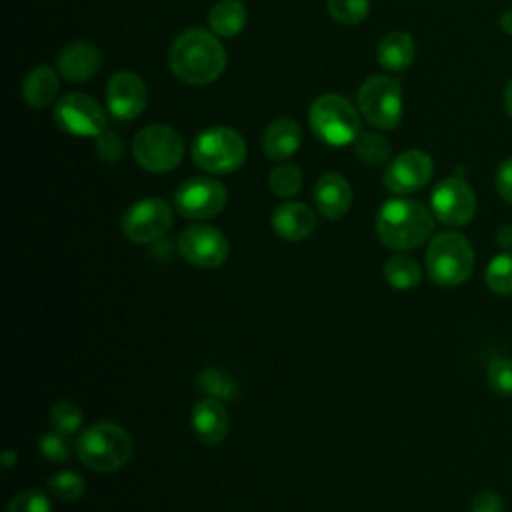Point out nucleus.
<instances>
[{
  "label": "nucleus",
  "instance_id": "nucleus-9",
  "mask_svg": "<svg viewBox=\"0 0 512 512\" xmlns=\"http://www.w3.org/2000/svg\"><path fill=\"white\" fill-rule=\"evenodd\" d=\"M228 202L226 186L210 176H192L174 192L176 210L190 220H208L218 216Z\"/></svg>",
  "mask_w": 512,
  "mask_h": 512
},
{
  "label": "nucleus",
  "instance_id": "nucleus-40",
  "mask_svg": "<svg viewBox=\"0 0 512 512\" xmlns=\"http://www.w3.org/2000/svg\"><path fill=\"white\" fill-rule=\"evenodd\" d=\"M500 28H502L506 34L512 36V10H510V12H504V14L500 16Z\"/></svg>",
  "mask_w": 512,
  "mask_h": 512
},
{
  "label": "nucleus",
  "instance_id": "nucleus-23",
  "mask_svg": "<svg viewBox=\"0 0 512 512\" xmlns=\"http://www.w3.org/2000/svg\"><path fill=\"white\" fill-rule=\"evenodd\" d=\"M248 20V10L240 0H220L208 12V26L218 38L238 36Z\"/></svg>",
  "mask_w": 512,
  "mask_h": 512
},
{
  "label": "nucleus",
  "instance_id": "nucleus-21",
  "mask_svg": "<svg viewBox=\"0 0 512 512\" xmlns=\"http://www.w3.org/2000/svg\"><path fill=\"white\" fill-rule=\"evenodd\" d=\"M416 56V42L404 30L388 32L376 50L378 64L388 72H402L406 70Z\"/></svg>",
  "mask_w": 512,
  "mask_h": 512
},
{
  "label": "nucleus",
  "instance_id": "nucleus-2",
  "mask_svg": "<svg viewBox=\"0 0 512 512\" xmlns=\"http://www.w3.org/2000/svg\"><path fill=\"white\" fill-rule=\"evenodd\" d=\"M434 232L432 212L408 198L386 200L376 216V234L380 242L396 252L414 250Z\"/></svg>",
  "mask_w": 512,
  "mask_h": 512
},
{
  "label": "nucleus",
  "instance_id": "nucleus-17",
  "mask_svg": "<svg viewBox=\"0 0 512 512\" xmlns=\"http://www.w3.org/2000/svg\"><path fill=\"white\" fill-rule=\"evenodd\" d=\"M314 204L324 218H342L352 204V188L348 180L336 172L322 174L314 186Z\"/></svg>",
  "mask_w": 512,
  "mask_h": 512
},
{
  "label": "nucleus",
  "instance_id": "nucleus-28",
  "mask_svg": "<svg viewBox=\"0 0 512 512\" xmlns=\"http://www.w3.org/2000/svg\"><path fill=\"white\" fill-rule=\"evenodd\" d=\"M196 386L200 392H204L208 398L216 400H230L236 394V384L230 376L216 368H206L196 376Z\"/></svg>",
  "mask_w": 512,
  "mask_h": 512
},
{
  "label": "nucleus",
  "instance_id": "nucleus-13",
  "mask_svg": "<svg viewBox=\"0 0 512 512\" xmlns=\"http://www.w3.org/2000/svg\"><path fill=\"white\" fill-rule=\"evenodd\" d=\"M178 252L196 268H218L228 258V240L214 226L192 224L182 230Z\"/></svg>",
  "mask_w": 512,
  "mask_h": 512
},
{
  "label": "nucleus",
  "instance_id": "nucleus-11",
  "mask_svg": "<svg viewBox=\"0 0 512 512\" xmlns=\"http://www.w3.org/2000/svg\"><path fill=\"white\" fill-rule=\"evenodd\" d=\"M432 214L446 226L460 228L476 214V194L472 186L460 176L440 180L430 194Z\"/></svg>",
  "mask_w": 512,
  "mask_h": 512
},
{
  "label": "nucleus",
  "instance_id": "nucleus-14",
  "mask_svg": "<svg viewBox=\"0 0 512 512\" xmlns=\"http://www.w3.org/2000/svg\"><path fill=\"white\" fill-rule=\"evenodd\" d=\"M434 174L432 156L424 150H406L388 162L382 182L398 196H406L422 190Z\"/></svg>",
  "mask_w": 512,
  "mask_h": 512
},
{
  "label": "nucleus",
  "instance_id": "nucleus-1",
  "mask_svg": "<svg viewBox=\"0 0 512 512\" xmlns=\"http://www.w3.org/2000/svg\"><path fill=\"white\" fill-rule=\"evenodd\" d=\"M172 74L190 86H206L220 78L226 68V50L218 36L206 28H186L168 52Z\"/></svg>",
  "mask_w": 512,
  "mask_h": 512
},
{
  "label": "nucleus",
  "instance_id": "nucleus-22",
  "mask_svg": "<svg viewBox=\"0 0 512 512\" xmlns=\"http://www.w3.org/2000/svg\"><path fill=\"white\" fill-rule=\"evenodd\" d=\"M60 72L50 66L32 68L22 80V98L30 108H46L52 104L60 90Z\"/></svg>",
  "mask_w": 512,
  "mask_h": 512
},
{
  "label": "nucleus",
  "instance_id": "nucleus-10",
  "mask_svg": "<svg viewBox=\"0 0 512 512\" xmlns=\"http://www.w3.org/2000/svg\"><path fill=\"white\" fill-rule=\"evenodd\" d=\"M58 128L74 136H100L106 130V110L88 94L72 92L58 100L54 108Z\"/></svg>",
  "mask_w": 512,
  "mask_h": 512
},
{
  "label": "nucleus",
  "instance_id": "nucleus-27",
  "mask_svg": "<svg viewBox=\"0 0 512 512\" xmlns=\"http://www.w3.org/2000/svg\"><path fill=\"white\" fill-rule=\"evenodd\" d=\"M270 190L280 198H292L302 188V172L294 164H278L268 174Z\"/></svg>",
  "mask_w": 512,
  "mask_h": 512
},
{
  "label": "nucleus",
  "instance_id": "nucleus-15",
  "mask_svg": "<svg viewBox=\"0 0 512 512\" xmlns=\"http://www.w3.org/2000/svg\"><path fill=\"white\" fill-rule=\"evenodd\" d=\"M106 110L116 120H134L138 118L148 102V90L144 80L128 70L116 72L106 84Z\"/></svg>",
  "mask_w": 512,
  "mask_h": 512
},
{
  "label": "nucleus",
  "instance_id": "nucleus-5",
  "mask_svg": "<svg viewBox=\"0 0 512 512\" xmlns=\"http://www.w3.org/2000/svg\"><path fill=\"white\" fill-rule=\"evenodd\" d=\"M308 122L314 136L334 148L354 144L362 128L360 110L340 94L318 96L310 104Z\"/></svg>",
  "mask_w": 512,
  "mask_h": 512
},
{
  "label": "nucleus",
  "instance_id": "nucleus-18",
  "mask_svg": "<svg viewBox=\"0 0 512 512\" xmlns=\"http://www.w3.org/2000/svg\"><path fill=\"white\" fill-rule=\"evenodd\" d=\"M270 224L282 240L300 242L314 232L316 214L302 202H284L272 212Z\"/></svg>",
  "mask_w": 512,
  "mask_h": 512
},
{
  "label": "nucleus",
  "instance_id": "nucleus-25",
  "mask_svg": "<svg viewBox=\"0 0 512 512\" xmlns=\"http://www.w3.org/2000/svg\"><path fill=\"white\" fill-rule=\"evenodd\" d=\"M484 280L496 296H512V250H504L488 262Z\"/></svg>",
  "mask_w": 512,
  "mask_h": 512
},
{
  "label": "nucleus",
  "instance_id": "nucleus-32",
  "mask_svg": "<svg viewBox=\"0 0 512 512\" xmlns=\"http://www.w3.org/2000/svg\"><path fill=\"white\" fill-rule=\"evenodd\" d=\"M486 382L498 396L512 398V360L510 358H492L486 368Z\"/></svg>",
  "mask_w": 512,
  "mask_h": 512
},
{
  "label": "nucleus",
  "instance_id": "nucleus-29",
  "mask_svg": "<svg viewBox=\"0 0 512 512\" xmlns=\"http://www.w3.org/2000/svg\"><path fill=\"white\" fill-rule=\"evenodd\" d=\"M48 492L62 502H74L84 494V478L74 470L56 472L48 478Z\"/></svg>",
  "mask_w": 512,
  "mask_h": 512
},
{
  "label": "nucleus",
  "instance_id": "nucleus-19",
  "mask_svg": "<svg viewBox=\"0 0 512 512\" xmlns=\"http://www.w3.org/2000/svg\"><path fill=\"white\" fill-rule=\"evenodd\" d=\"M192 430L204 444H220L228 434V412L216 398H204L192 408Z\"/></svg>",
  "mask_w": 512,
  "mask_h": 512
},
{
  "label": "nucleus",
  "instance_id": "nucleus-34",
  "mask_svg": "<svg viewBox=\"0 0 512 512\" xmlns=\"http://www.w3.org/2000/svg\"><path fill=\"white\" fill-rule=\"evenodd\" d=\"M38 448H40L42 456L50 462H66L72 454V448H70L66 436L60 434V432L42 434V438L38 442Z\"/></svg>",
  "mask_w": 512,
  "mask_h": 512
},
{
  "label": "nucleus",
  "instance_id": "nucleus-8",
  "mask_svg": "<svg viewBox=\"0 0 512 512\" xmlns=\"http://www.w3.org/2000/svg\"><path fill=\"white\" fill-rule=\"evenodd\" d=\"M132 154L136 164L146 172H170L184 156V140L168 124H150L134 136Z\"/></svg>",
  "mask_w": 512,
  "mask_h": 512
},
{
  "label": "nucleus",
  "instance_id": "nucleus-16",
  "mask_svg": "<svg viewBox=\"0 0 512 512\" xmlns=\"http://www.w3.org/2000/svg\"><path fill=\"white\" fill-rule=\"evenodd\" d=\"M58 72L70 82H88L102 68V52L90 42H74L58 54Z\"/></svg>",
  "mask_w": 512,
  "mask_h": 512
},
{
  "label": "nucleus",
  "instance_id": "nucleus-33",
  "mask_svg": "<svg viewBox=\"0 0 512 512\" xmlns=\"http://www.w3.org/2000/svg\"><path fill=\"white\" fill-rule=\"evenodd\" d=\"M6 512H52L50 500L44 492L28 488L18 492L10 502Z\"/></svg>",
  "mask_w": 512,
  "mask_h": 512
},
{
  "label": "nucleus",
  "instance_id": "nucleus-31",
  "mask_svg": "<svg viewBox=\"0 0 512 512\" xmlns=\"http://www.w3.org/2000/svg\"><path fill=\"white\" fill-rule=\"evenodd\" d=\"M330 16L346 26H354L366 20L370 12V0H328Z\"/></svg>",
  "mask_w": 512,
  "mask_h": 512
},
{
  "label": "nucleus",
  "instance_id": "nucleus-30",
  "mask_svg": "<svg viewBox=\"0 0 512 512\" xmlns=\"http://www.w3.org/2000/svg\"><path fill=\"white\" fill-rule=\"evenodd\" d=\"M50 422L56 432H60L64 436H72L82 426V412H80L78 404H74L70 400H58L50 410Z\"/></svg>",
  "mask_w": 512,
  "mask_h": 512
},
{
  "label": "nucleus",
  "instance_id": "nucleus-26",
  "mask_svg": "<svg viewBox=\"0 0 512 512\" xmlns=\"http://www.w3.org/2000/svg\"><path fill=\"white\" fill-rule=\"evenodd\" d=\"M354 152L368 166H382L390 160V142L378 132H360L354 140Z\"/></svg>",
  "mask_w": 512,
  "mask_h": 512
},
{
  "label": "nucleus",
  "instance_id": "nucleus-4",
  "mask_svg": "<svg viewBox=\"0 0 512 512\" xmlns=\"http://www.w3.org/2000/svg\"><path fill=\"white\" fill-rule=\"evenodd\" d=\"M474 270V248L460 232H440L426 248V274L444 288L464 284Z\"/></svg>",
  "mask_w": 512,
  "mask_h": 512
},
{
  "label": "nucleus",
  "instance_id": "nucleus-3",
  "mask_svg": "<svg viewBox=\"0 0 512 512\" xmlns=\"http://www.w3.org/2000/svg\"><path fill=\"white\" fill-rule=\"evenodd\" d=\"M78 460L96 472H114L132 456V438L116 422H96L84 428L76 440Z\"/></svg>",
  "mask_w": 512,
  "mask_h": 512
},
{
  "label": "nucleus",
  "instance_id": "nucleus-6",
  "mask_svg": "<svg viewBox=\"0 0 512 512\" xmlns=\"http://www.w3.org/2000/svg\"><path fill=\"white\" fill-rule=\"evenodd\" d=\"M192 160L208 174H230L244 164L246 142L230 126H212L194 138Z\"/></svg>",
  "mask_w": 512,
  "mask_h": 512
},
{
  "label": "nucleus",
  "instance_id": "nucleus-38",
  "mask_svg": "<svg viewBox=\"0 0 512 512\" xmlns=\"http://www.w3.org/2000/svg\"><path fill=\"white\" fill-rule=\"evenodd\" d=\"M496 244L502 250H512V224H502L496 232Z\"/></svg>",
  "mask_w": 512,
  "mask_h": 512
},
{
  "label": "nucleus",
  "instance_id": "nucleus-37",
  "mask_svg": "<svg viewBox=\"0 0 512 512\" xmlns=\"http://www.w3.org/2000/svg\"><path fill=\"white\" fill-rule=\"evenodd\" d=\"M496 190L504 202L512 204V156L502 160L496 170Z\"/></svg>",
  "mask_w": 512,
  "mask_h": 512
},
{
  "label": "nucleus",
  "instance_id": "nucleus-7",
  "mask_svg": "<svg viewBox=\"0 0 512 512\" xmlns=\"http://www.w3.org/2000/svg\"><path fill=\"white\" fill-rule=\"evenodd\" d=\"M360 114L378 130H394L402 120V86L396 78L374 74L364 80L356 94Z\"/></svg>",
  "mask_w": 512,
  "mask_h": 512
},
{
  "label": "nucleus",
  "instance_id": "nucleus-12",
  "mask_svg": "<svg viewBox=\"0 0 512 512\" xmlns=\"http://www.w3.org/2000/svg\"><path fill=\"white\" fill-rule=\"evenodd\" d=\"M172 226V206L162 198L134 202L122 216V232L136 244L160 240Z\"/></svg>",
  "mask_w": 512,
  "mask_h": 512
},
{
  "label": "nucleus",
  "instance_id": "nucleus-36",
  "mask_svg": "<svg viewBox=\"0 0 512 512\" xmlns=\"http://www.w3.org/2000/svg\"><path fill=\"white\" fill-rule=\"evenodd\" d=\"M470 512H504V500L494 490H482L472 498Z\"/></svg>",
  "mask_w": 512,
  "mask_h": 512
},
{
  "label": "nucleus",
  "instance_id": "nucleus-24",
  "mask_svg": "<svg viewBox=\"0 0 512 512\" xmlns=\"http://www.w3.org/2000/svg\"><path fill=\"white\" fill-rule=\"evenodd\" d=\"M384 280L396 288V290H410L420 284L422 280V268L418 262L406 254H396L386 260L382 268Z\"/></svg>",
  "mask_w": 512,
  "mask_h": 512
},
{
  "label": "nucleus",
  "instance_id": "nucleus-35",
  "mask_svg": "<svg viewBox=\"0 0 512 512\" xmlns=\"http://www.w3.org/2000/svg\"><path fill=\"white\" fill-rule=\"evenodd\" d=\"M94 152L102 162L116 164L122 158V152H124L122 138L112 130H104L100 136H96Z\"/></svg>",
  "mask_w": 512,
  "mask_h": 512
},
{
  "label": "nucleus",
  "instance_id": "nucleus-20",
  "mask_svg": "<svg viewBox=\"0 0 512 512\" xmlns=\"http://www.w3.org/2000/svg\"><path fill=\"white\" fill-rule=\"evenodd\" d=\"M300 142H302L300 124L294 118L282 116L272 120L266 126L262 148L270 160H286L300 148Z\"/></svg>",
  "mask_w": 512,
  "mask_h": 512
},
{
  "label": "nucleus",
  "instance_id": "nucleus-39",
  "mask_svg": "<svg viewBox=\"0 0 512 512\" xmlns=\"http://www.w3.org/2000/svg\"><path fill=\"white\" fill-rule=\"evenodd\" d=\"M504 110L508 112V116L512 118V78L508 80L506 88H504Z\"/></svg>",
  "mask_w": 512,
  "mask_h": 512
}]
</instances>
